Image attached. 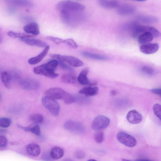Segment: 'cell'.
Returning <instances> with one entry per match:
<instances>
[{"instance_id":"6da1fadb","label":"cell","mask_w":161,"mask_h":161,"mask_svg":"<svg viewBox=\"0 0 161 161\" xmlns=\"http://www.w3.org/2000/svg\"><path fill=\"white\" fill-rule=\"evenodd\" d=\"M58 64V60H52L46 64L35 67L34 72L37 74L44 75L51 78H55L58 75V74L54 72Z\"/></svg>"},{"instance_id":"7a4b0ae2","label":"cell","mask_w":161,"mask_h":161,"mask_svg":"<svg viewBox=\"0 0 161 161\" xmlns=\"http://www.w3.org/2000/svg\"><path fill=\"white\" fill-rule=\"evenodd\" d=\"M45 94L54 100H62L67 104H71L75 101V98L71 95L59 88L48 89L45 92Z\"/></svg>"},{"instance_id":"3957f363","label":"cell","mask_w":161,"mask_h":161,"mask_svg":"<svg viewBox=\"0 0 161 161\" xmlns=\"http://www.w3.org/2000/svg\"><path fill=\"white\" fill-rule=\"evenodd\" d=\"M56 8L59 11L65 10L76 12H80L83 11L85 8V6L82 4L70 0L59 2L56 5Z\"/></svg>"},{"instance_id":"277c9868","label":"cell","mask_w":161,"mask_h":161,"mask_svg":"<svg viewBox=\"0 0 161 161\" xmlns=\"http://www.w3.org/2000/svg\"><path fill=\"white\" fill-rule=\"evenodd\" d=\"M61 18L63 22L69 25H75L82 19L80 12L69 11L65 10H59Z\"/></svg>"},{"instance_id":"5b68a950","label":"cell","mask_w":161,"mask_h":161,"mask_svg":"<svg viewBox=\"0 0 161 161\" xmlns=\"http://www.w3.org/2000/svg\"><path fill=\"white\" fill-rule=\"evenodd\" d=\"M42 103L43 106L48 110L53 115L55 116H58L60 107L55 100L46 96L42 98Z\"/></svg>"},{"instance_id":"8992f818","label":"cell","mask_w":161,"mask_h":161,"mask_svg":"<svg viewBox=\"0 0 161 161\" xmlns=\"http://www.w3.org/2000/svg\"><path fill=\"white\" fill-rule=\"evenodd\" d=\"M53 58L65 62L74 67H79L83 65L84 63L79 58L70 56L63 55L58 54H52L50 55Z\"/></svg>"},{"instance_id":"52a82bcc","label":"cell","mask_w":161,"mask_h":161,"mask_svg":"<svg viewBox=\"0 0 161 161\" xmlns=\"http://www.w3.org/2000/svg\"><path fill=\"white\" fill-rule=\"evenodd\" d=\"M64 128L68 131L76 134H82L85 131L84 126L80 123L73 120H68L64 125Z\"/></svg>"},{"instance_id":"ba28073f","label":"cell","mask_w":161,"mask_h":161,"mask_svg":"<svg viewBox=\"0 0 161 161\" xmlns=\"http://www.w3.org/2000/svg\"><path fill=\"white\" fill-rule=\"evenodd\" d=\"M116 137L119 142L128 147H133L136 144L137 141L135 138L126 132L119 131L117 133Z\"/></svg>"},{"instance_id":"9c48e42d","label":"cell","mask_w":161,"mask_h":161,"mask_svg":"<svg viewBox=\"0 0 161 161\" xmlns=\"http://www.w3.org/2000/svg\"><path fill=\"white\" fill-rule=\"evenodd\" d=\"M109 123L110 119L108 117L103 115H99L93 119L92 128L96 130H102L107 127Z\"/></svg>"},{"instance_id":"30bf717a","label":"cell","mask_w":161,"mask_h":161,"mask_svg":"<svg viewBox=\"0 0 161 161\" xmlns=\"http://www.w3.org/2000/svg\"><path fill=\"white\" fill-rule=\"evenodd\" d=\"M19 85L22 88L27 90H37L40 87V84L38 81L31 78L22 79L19 82Z\"/></svg>"},{"instance_id":"8fae6325","label":"cell","mask_w":161,"mask_h":161,"mask_svg":"<svg viewBox=\"0 0 161 161\" xmlns=\"http://www.w3.org/2000/svg\"><path fill=\"white\" fill-rule=\"evenodd\" d=\"M89 72V69L88 68L83 69L78 75L77 80L80 84L82 85L95 86L97 84V82L90 81L87 77Z\"/></svg>"},{"instance_id":"7c38bea8","label":"cell","mask_w":161,"mask_h":161,"mask_svg":"<svg viewBox=\"0 0 161 161\" xmlns=\"http://www.w3.org/2000/svg\"><path fill=\"white\" fill-rule=\"evenodd\" d=\"M117 8V12L121 15H127L133 13L135 10L132 5L128 3L119 4Z\"/></svg>"},{"instance_id":"4fadbf2b","label":"cell","mask_w":161,"mask_h":161,"mask_svg":"<svg viewBox=\"0 0 161 161\" xmlns=\"http://www.w3.org/2000/svg\"><path fill=\"white\" fill-rule=\"evenodd\" d=\"M126 119L129 122L133 124H137L141 123L143 118L141 114L135 110L130 111L126 115Z\"/></svg>"},{"instance_id":"5bb4252c","label":"cell","mask_w":161,"mask_h":161,"mask_svg":"<svg viewBox=\"0 0 161 161\" xmlns=\"http://www.w3.org/2000/svg\"><path fill=\"white\" fill-rule=\"evenodd\" d=\"M159 48V46L158 43H149L141 45L140 47V50L143 53L150 54L156 52Z\"/></svg>"},{"instance_id":"9a60e30c","label":"cell","mask_w":161,"mask_h":161,"mask_svg":"<svg viewBox=\"0 0 161 161\" xmlns=\"http://www.w3.org/2000/svg\"><path fill=\"white\" fill-rule=\"evenodd\" d=\"M19 40L26 44L31 46L45 47L48 46L46 42L41 40L32 38L31 37L22 38H19Z\"/></svg>"},{"instance_id":"2e32d148","label":"cell","mask_w":161,"mask_h":161,"mask_svg":"<svg viewBox=\"0 0 161 161\" xmlns=\"http://www.w3.org/2000/svg\"><path fill=\"white\" fill-rule=\"evenodd\" d=\"M50 47L47 46L36 56L31 58L28 60V63L30 64H35L40 62L46 56L49 49Z\"/></svg>"},{"instance_id":"e0dca14e","label":"cell","mask_w":161,"mask_h":161,"mask_svg":"<svg viewBox=\"0 0 161 161\" xmlns=\"http://www.w3.org/2000/svg\"><path fill=\"white\" fill-rule=\"evenodd\" d=\"M25 150L27 153L32 157H37L41 153V148L39 146L34 143L28 144L26 147Z\"/></svg>"},{"instance_id":"ac0fdd59","label":"cell","mask_w":161,"mask_h":161,"mask_svg":"<svg viewBox=\"0 0 161 161\" xmlns=\"http://www.w3.org/2000/svg\"><path fill=\"white\" fill-rule=\"evenodd\" d=\"M24 31L27 33L37 36L40 33L39 26L36 22H31L25 25L23 27Z\"/></svg>"},{"instance_id":"d6986e66","label":"cell","mask_w":161,"mask_h":161,"mask_svg":"<svg viewBox=\"0 0 161 161\" xmlns=\"http://www.w3.org/2000/svg\"><path fill=\"white\" fill-rule=\"evenodd\" d=\"M81 54L84 57L96 60H106L109 59V58L107 56L87 51H82Z\"/></svg>"},{"instance_id":"ffe728a7","label":"cell","mask_w":161,"mask_h":161,"mask_svg":"<svg viewBox=\"0 0 161 161\" xmlns=\"http://www.w3.org/2000/svg\"><path fill=\"white\" fill-rule=\"evenodd\" d=\"M64 152L63 149L58 147H54L50 151V157L54 160H58L62 158L64 156Z\"/></svg>"},{"instance_id":"44dd1931","label":"cell","mask_w":161,"mask_h":161,"mask_svg":"<svg viewBox=\"0 0 161 161\" xmlns=\"http://www.w3.org/2000/svg\"><path fill=\"white\" fill-rule=\"evenodd\" d=\"M98 91L99 88L97 87L89 86L81 89L79 91V92L83 94L86 97H91L97 95Z\"/></svg>"},{"instance_id":"7402d4cb","label":"cell","mask_w":161,"mask_h":161,"mask_svg":"<svg viewBox=\"0 0 161 161\" xmlns=\"http://www.w3.org/2000/svg\"><path fill=\"white\" fill-rule=\"evenodd\" d=\"M98 3L102 7L106 9H113L117 8L119 5L116 0H100Z\"/></svg>"},{"instance_id":"603a6c76","label":"cell","mask_w":161,"mask_h":161,"mask_svg":"<svg viewBox=\"0 0 161 161\" xmlns=\"http://www.w3.org/2000/svg\"><path fill=\"white\" fill-rule=\"evenodd\" d=\"M153 38L151 33L146 32L141 34L137 38L138 42L143 45L149 43L153 40Z\"/></svg>"},{"instance_id":"cb8c5ba5","label":"cell","mask_w":161,"mask_h":161,"mask_svg":"<svg viewBox=\"0 0 161 161\" xmlns=\"http://www.w3.org/2000/svg\"><path fill=\"white\" fill-rule=\"evenodd\" d=\"M77 78L76 75L71 72L64 74L61 77L62 81L65 84H73L75 83Z\"/></svg>"},{"instance_id":"d4e9b609","label":"cell","mask_w":161,"mask_h":161,"mask_svg":"<svg viewBox=\"0 0 161 161\" xmlns=\"http://www.w3.org/2000/svg\"><path fill=\"white\" fill-rule=\"evenodd\" d=\"M18 126L25 131L31 132L36 136H39L40 134V127L39 125L37 124H33L26 127H23L19 125Z\"/></svg>"},{"instance_id":"484cf974","label":"cell","mask_w":161,"mask_h":161,"mask_svg":"<svg viewBox=\"0 0 161 161\" xmlns=\"http://www.w3.org/2000/svg\"><path fill=\"white\" fill-rule=\"evenodd\" d=\"M11 76L10 74L7 71H3L1 73V79L4 86L7 88L11 87Z\"/></svg>"},{"instance_id":"4316f807","label":"cell","mask_w":161,"mask_h":161,"mask_svg":"<svg viewBox=\"0 0 161 161\" xmlns=\"http://www.w3.org/2000/svg\"><path fill=\"white\" fill-rule=\"evenodd\" d=\"M7 2L19 6L30 7L33 5V4L30 1L24 0H7Z\"/></svg>"},{"instance_id":"83f0119b","label":"cell","mask_w":161,"mask_h":161,"mask_svg":"<svg viewBox=\"0 0 161 161\" xmlns=\"http://www.w3.org/2000/svg\"><path fill=\"white\" fill-rule=\"evenodd\" d=\"M8 35L10 37L15 38H21L24 37H31L33 36L26 34L23 33H17L12 31H9L7 33Z\"/></svg>"},{"instance_id":"f1b7e54d","label":"cell","mask_w":161,"mask_h":161,"mask_svg":"<svg viewBox=\"0 0 161 161\" xmlns=\"http://www.w3.org/2000/svg\"><path fill=\"white\" fill-rule=\"evenodd\" d=\"M30 120L35 124H40L43 121V116L41 114H36L31 115L30 117Z\"/></svg>"},{"instance_id":"f546056e","label":"cell","mask_w":161,"mask_h":161,"mask_svg":"<svg viewBox=\"0 0 161 161\" xmlns=\"http://www.w3.org/2000/svg\"><path fill=\"white\" fill-rule=\"evenodd\" d=\"M153 110L155 115L161 121V105L157 103L155 104L153 106Z\"/></svg>"},{"instance_id":"4dcf8cb0","label":"cell","mask_w":161,"mask_h":161,"mask_svg":"<svg viewBox=\"0 0 161 161\" xmlns=\"http://www.w3.org/2000/svg\"><path fill=\"white\" fill-rule=\"evenodd\" d=\"M63 42L72 48H76L78 47V45L72 39L69 38L64 40Z\"/></svg>"},{"instance_id":"1f68e13d","label":"cell","mask_w":161,"mask_h":161,"mask_svg":"<svg viewBox=\"0 0 161 161\" xmlns=\"http://www.w3.org/2000/svg\"><path fill=\"white\" fill-rule=\"evenodd\" d=\"M94 139L95 141L98 143H102L104 140V134L103 132L98 131L94 135Z\"/></svg>"},{"instance_id":"d6a6232c","label":"cell","mask_w":161,"mask_h":161,"mask_svg":"<svg viewBox=\"0 0 161 161\" xmlns=\"http://www.w3.org/2000/svg\"><path fill=\"white\" fill-rule=\"evenodd\" d=\"M141 71L144 73L149 75H153L155 73V69L150 66H144L142 68Z\"/></svg>"},{"instance_id":"836d02e7","label":"cell","mask_w":161,"mask_h":161,"mask_svg":"<svg viewBox=\"0 0 161 161\" xmlns=\"http://www.w3.org/2000/svg\"><path fill=\"white\" fill-rule=\"evenodd\" d=\"M11 123V120L10 119L3 117L0 119V126L3 128L8 127Z\"/></svg>"},{"instance_id":"e575fe53","label":"cell","mask_w":161,"mask_h":161,"mask_svg":"<svg viewBox=\"0 0 161 161\" xmlns=\"http://www.w3.org/2000/svg\"><path fill=\"white\" fill-rule=\"evenodd\" d=\"M58 64L63 69L68 70L71 72H73L74 71L73 69L62 61L58 60Z\"/></svg>"},{"instance_id":"d590c367","label":"cell","mask_w":161,"mask_h":161,"mask_svg":"<svg viewBox=\"0 0 161 161\" xmlns=\"http://www.w3.org/2000/svg\"><path fill=\"white\" fill-rule=\"evenodd\" d=\"M46 38L58 45L63 42V40L61 38L52 36H47Z\"/></svg>"},{"instance_id":"8d00e7d4","label":"cell","mask_w":161,"mask_h":161,"mask_svg":"<svg viewBox=\"0 0 161 161\" xmlns=\"http://www.w3.org/2000/svg\"><path fill=\"white\" fill-rule=\"evenodd\" d=\"M86 154L84 152L81 150H78L74 153V157L78 159H81L85 158Z\"/></svg>"},{"instance_id":"74e56055","label":"cell","mask_w":161,"mask_h":161,"mask_svg":"<svg viewBox=\"0 0 161 161\" xmlns=\"http://www.w3.org/2000/svg\"><path fill=\"white\" fill-rule=\"evenodd\" d=\"M7 139L6 137L3 136H0V148H4L7 145Z\"/></svg>"},{"instance_id":"f35d334b","label":"cell","mask_w":161,"mask_h":161,"mask_svg":"<svg viewBox=\"0 0 161 161\" xmlns=\"http://www.w3.org/2000/svg\"><path fill=\"white\" fill-rule=\"evenodd\" d=\"M141 19V20L143 21H145V22H151L153 21L156 20V19L153 17H149L146 16H143L142 17H140Z\"/></svg>"},{"instance_id":"ab89813d","label":"cell","mask_w":161,"mask_h":161,"mask_svg":"<svg viewBox=\"0 0 161 161\" xmlns=\"http://www.w3.org/2000/svg\"><path fill=\"white\" fill-rule=\"evenodd\" d=\"M42 159L45 161H51L52 158L50 157L49 153L48 154V153H45L42 156Z\"/></svg>"},{"instance_id":"60d3db41","label":"cell","mask_w":161,"mask_h":161,"mask_svg":"<svg viewBox=\"0 0 161 161\" xmlns=\"http://www.w3.org/2000/svg\"><path fill=\"white\" fill-rule=\"evenodd\" d=\"M151 91L153 93L161 96V88H153Z\"/></svg>"},{"instance_id":"b9f144b4","label":"cell","mask_w":161,"mask_h":161,"mask_svg":"<svg viewBox=\"0 0 161 161\" xmlns=\"http://www.w3.org/2000/svg\"><path fill=\"white\" fill-rule=\"evenodd\" d=\"M136 161H152L149 160L145 159H138L136 160Z\"/></svg>"},{"instance_id":"7bdbcfd3","label":"cell","mask_w":161,"mask_h":161,"mask_svg":"<svg viewBox=\"0 0 161 161\" xmlns=\"http://www.w3.org/2000/svg\"><path fill=\"white\" fill-rule=\"evenodd\" d=\"M111 92L112 95H114L116 94L117 92L115 90H112L111 91Z\"/></svg>"},{"instance_id":"ee69618b","label":"cell","mask_w":161,"mask_h":161,"mask_svg":"<svg viewBox=\"0 0 161 161\" xmlns=\"http://www.w3.org/2000/svg\"><path fill=\"white\" fill-rule=\"evenodd\" d=\"M63 161H73V160L70 159H65L63 160Z\"/></svg>"},{"instance_id":"f6af8a7d","label":"cell","mask_w":161,"mask_h":161,"mask_svg":"<svg viewBox=\"0 0 161 161\" xmlns=\"http://www.w3.org/2000/svg\"><path fill=\"white\" fill-rule=\"evenodd\" d=\"M87 161H97L96 160L94 159H90L89 160H88Z\"/></svg>"},{"instance_id":"bcb514c9","label":"cell","mask_w":161,"mask_h":161,"mask_svg":"<svg viewBox=\"0 0 161 161\" xmlns=\"http://www.w3.org/2000/svg\"><path fill=\"white\" fill-rule=\"evenodd\" d=\"M122 161H131L124 159H122Z\"/></svg>"}]
</instances>
